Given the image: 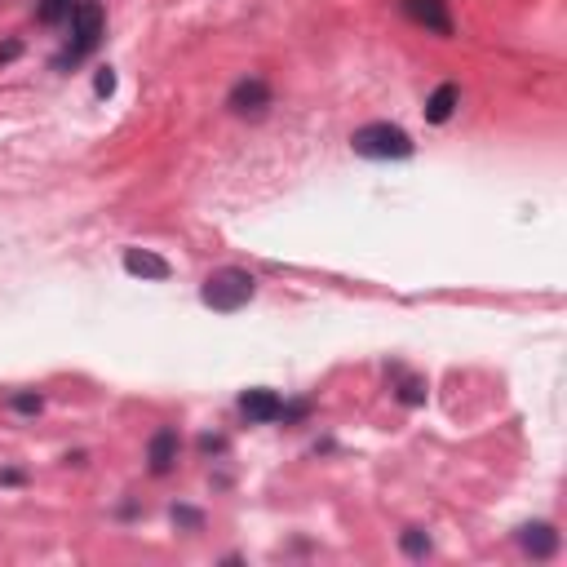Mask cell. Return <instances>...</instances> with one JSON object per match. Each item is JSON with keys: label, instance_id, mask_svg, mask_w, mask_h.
<instances>
[{"label": "cell", "instance_id": "4fadbf2b", "mask_svg": "<svg viewBox=\"0 0 567 567\" xmlns=\"http://www.w3.org/2000/svg\"><path fill=\"white\" fill-rule=\"evenodd\" d=\"M399 404H408V408L426 404V381H421V377H404V381H399Z\"/></svg>", "mask_w": 567, "mask_h": 567}, {"label": "cell", "instance_id": "3957f363", "mask_svg": "<svg viewBox=\"0 0 567 567\" xmlns=\"http://www.w3.org/2000/svg\"><path fill=\"white\" fill-rule=\"evenodd\" d=\"M102 32H107V18H102V5L98 0H76V9H71V40H67V49L58 54V71H67V67H76L80 58H89L98 49V40Z\"/></svg>", "mask_w": 567, "mask_h": 567}, {"label": "cell", "instance_id": "e0dca14e", "mask_svg": "<svg viewBox=\"0 0 567 567\" xmlns=\"http://www.w3.org/2000/svg\"><path fill=\"white\" fill-rule=\"evenodd\" d=\"M9 58H18V45H5V49H0V63H9Z\"/></svg>", "mask_w": 567, "mask_h": 567}, {"label": "cell", "instance_id": "5bb4252c", "mask_svg": "<svg viewBox=\"0 0 567 567\" xmlns=\"http://www.w3.org/2000/svg\"><path fill=\"white\" fill-rule=\"evenodd\" d=\"M9 408L23 412V417H36V412L45 408V399H40V395H14V399H9Z\"/></svg>", "mask_w": 567, "mask_h": 567}, {"label": "cell", "instance_id": "7c38bea8", "mask_svg": "<svg viewBox=\"0 0 567 567\" xmlns=\"http://www.w3.org/2000/svg\"><path fill=\"white\" fill-rule=\"evenodd\" d=\"M71 9H76V0H40V23H45V27L67 23Z\"/></svg>", "mask_w": 567, "mask_h": 567}, {"label": "cell", "instance_id": "ba28073f", "mask_svg": "<svg viewBox=\"0 0 567 567\" xmlns=\"http://www.w3.org/2000/svg\"><path fill=\"white\" fill-rule=\"evenodd\" d=\"M147 466H151V474H169L173 466H178V430H173V426H160L156 435H151Z\"/></svg>", "mask_w": 567, "mask_h": 567}, {"label": "cell", "instance_id": "6da1fadb", "mask_svg": "<svg viewBox=\"0 0 567 567\" xmlns=\"http://www.w3.org/2000/svg\"><path fill=\"white\" fill-rule=\"evenodd\" d=\"M253 297H257V280L249 271H240V266H222V271H213L209 280L200 284V302L209 306V311H218V315L244 311Z\"/></svg>", "mask_w": 567, "mask_h": 567}, {"label": "cell", "instance_id": "30bf717a", "mask_svg": "<svg viewBox=\"0 0 567 567\" xmlns=\"http://www.w3.org/2000/svg\"><path fill=\"white\" fill-rule=\"evenodd\" d=\"M457 102H461V89L452 85V80H443L435 94L426 98V120H430V125H448L452 111H457Z\"/></svg>", "mask_w": 567, "mask_h": 567}, {"label": "cell", "instance_id": "7a4b0ae2", "mask_svg": "<svg viewBox=\"0 0 567 567\" xmlns=\"http://www.w3.org/2000/svg\"><path fill=\"white\" fill-rule=\"evenodd\" d=\"M350 151L364 160H408L417 151V142L390 120H373V125H359L350 133Z\"/></svg>", "mask_w": 567, "mask_h": 567}, {"label": "cell", "instance_id": "8fae6325", "mask_svg": "<svg viewBox=\"0 0 567 567\" xmlns=\"http://www.w3.org/2000/svg\"><path fill=\"white\" fill-rule=\"evenodd\" d=\"M399 550H404L408 559H426V554H430V536L421 528H404V532H399Z\"/></svg>", "mask_w": 567, "mask_h": 567}, {"label": "cell", "instance_id": "9a60e30c", "mask_svg": "<svg viewBox=\"0 0 567 567\" xmlns=\"http://www.w3.org/2000/svg\"><path fill=\"white\" fill-rule=\"evenodd\" d=\"M94 94H98V98H111V94H116V71H111V67H102V71H98Z\"/></svg>", "mask_w": 567, "mask_h": 567}, {"label": "cell", "instance_id": "5b68a950", "mask_svg": "<svg viewBox=\"0 0 567 567\" xmlns=\"http://www.w3.org/2000/svg\"><path fill=\"white\" fill-rule=\"evenodd\" d=\"M404 18H412L417 27L435 36H452V14H448V0H399Z\"/></svg>", "mask_w": 567, "mask_h": 567}, {"label": "cell", "instance_id": "2e32d148", "mask_svg": "<svg viewBox=\"0 0 567 567\" xmlns=\"http://www.w3.org/2000/svg\"><path fill=\"white\" fill-rule=\"evenodd\" d=\"M173 523H182V528H200V514L187 510V505H173Z\"/></svg>", "mask_w": 567, "mask_h": 567}, {"label": "cell", "instance_id": "277c9868", "mask_svg": "<svg viewBox=\"0 0 567 567\" xmlns=\"http://www.w3.org/2000/svg\"><path fill=\"white\" fill-rule=\"evenodd\" d=\"M266 107H271V85H266L262 76L235 80V89L226 94V111H231V116H262Z\"/></svg>", "mask_w": 567, "mask_h": 567}, {"label": "cell", "instance_id": "8992f818", "mask_svg": "<svg viewBox=\"0 0 567 567\" xmlns=\"http://www.w3.org/2000/svg\"><path fill=\"white\" fill-rule=\"evenodd\" d=\"M240 412L249 421H257V426H266V421L284 417V399L275 395V390H266V386H253V390H244L240 395Z\"/></svg>", "mask_w": 567, "mask_h": 567}, {"label": "cell", "instance_id": "9c48e42d", "mask_svg": "<svg viewBox=\"0 0 567 567\" xmlns=\"http://www.w3.org/2000/svg\"><path fill=\"white\" fill-rule=\"evenodd\" d=\"M125 271L138 275V280H169L173 266L164 262L160 253H151V249H125Z\"/></svg>", "mask_w": 567, "mask_h": 567}, {"label": "cell", "instance_id": "52a82bcc", "mask_svg": "<svg viewBox=\"0 0 567 567\" xmlns=\"http://www.w3.org/2000/svg\"><path fill=\"white\" fill-rule=\"evenodd\" d=\"M514 541H519L532 559H554V554H559V532H554V523H523V528L514 532Z\"/></svg>", "mask_w": 567, "mask_h": 567}]
</instances>
